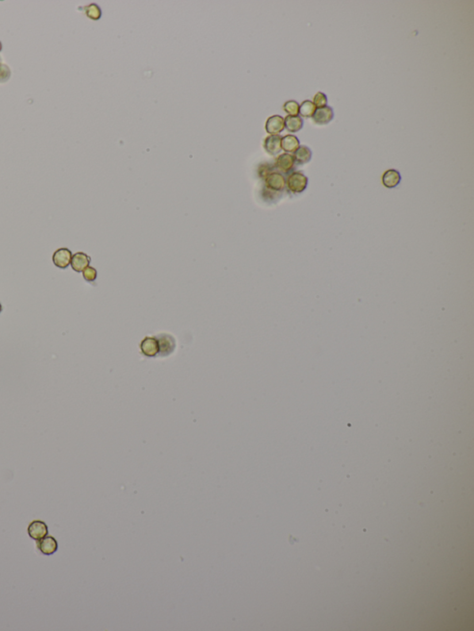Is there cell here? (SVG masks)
I'll list each match as a JSON object with an SVG mask.
<instances>
[{"label":"cell","instance_id":"14","mask_svg":"<svg viewBox=\"0 0 474 631\" xmlns=\"http://www.w3.org/2000/svg\"><path fill=\"white\" fill-rule=\"evenodd\" d=\"M304 122L299 116H287L285 119V128L289 132H297L303 128Z\"/></svg>","mask_w":474,"mask_h":631},{"label":"cell","instance_id":"21","mask_svg":"<svg viewBox=\"0 0 474 631\" xmlns=\"http://www.w3.org/2000/svg\"><path fill=\"white\" fill-rule=\"evenodd\" d=\"M82 276H83V278L85 280L92 282V281H94L95 279H97L98 272L96 271V269L88 266L86 269H84L82 271Z\"/></svg>","mask_w":474,"mask_h":631},{"label":"cell","instance_id":"15","mask_svg":"<svg viewBox=\"0 0 474 631\" xmlns=\"http://www.w3.org/2000/svg\"><path fill=\"white\" fill-rule=\"evenodd\" d=\"M300 147L299 140L294 135H286L282 137V149L286 153H294Z\"/></svg>","mask_w":474,"mask_h":631},{"label":"cell","instance_id":"11","mask_svg":"<svg viewBox=\"0 0 474 631\" xmlns=\"http://www.w3.org/2000/svg\"><path fill=\"white\" fill-rule=\"evenodd\" d=\"M90 261V256H88L87 254L82 252H78L73 255L71 265L74 271L82 272L84 269H86L89 266Z\"/></svg>","mask_w":474,"mask_h":631},{"label":"cell","instance_id":"13","mask_svg":"<svg viewBox=\"0 0 474 631\" xmlns=\"http://www.w3.org/2000/svg\"><path fill=\"white\" fill-rule=\"evenodd\" d=\"M382 181L386 188H395L400 183V173L395 170H388L384 172Z\"/></svg>","mask_w":474,"mask_h":631},{"label":"cell","instance_id":"8","mask_svg":"<svg viewBox=\"0 0 474 631\" xmlns=\"http://www.w3.org/2000/svg\"><path fill=\"white\" fill-rule=\"evenodd\" d=\"M37 548L45 555H52L57 551L58 543L52 536H46L37 542Z\"/></svg>","mask_w":474,"mask_h":631},{"label":"cell","instance_id":"12","mask_svg":"<svg viewBox=\"0 0 474 631\" xmlns=\"http://www.w3.org/2000/svg\"><path fill=\"white\" fill-rule=\"evenodd\" d=\"M294 165H295V160H294V156L288 153L280 155L276 159L277 169L284 173H289L291 171H293Z\"/></svg>","mask_w":474,"mask_h":631},{"label":"cell","instance_id":"1","mask_svg":"<svg viewBox=\"0 0 474 631\" xmlns=\"http://www.w3.org/2000/svg\"><path fill=\"white\" fill-rule=\"evenodd\" d=\"M308 177L300 172H292L286 180L287 187L293 194H300L304 192L308 186Z\"/></svg>","mask_w":474,"mask_h":631},{"label":"cell","instance_id":"5","mask_svg":"<svg viewBox=\"0 0 474 631\" xmlns=\"http://www.w3.org/2000/svg\"><path fill=\"white\" fill-rule=\"evenodd\" d=\"M265 129L271 135H277L285 130V119L280 115L271 116L266 122Z\"/></svg>","mask_w":474,"mask_h":631},{"label":"cell","instance_id":"2","mask_svg":"<svg viewBox=\"0 0 474 631\" xmlns=\"http://www.w3.org/2000/svg\"><path fill=\"white\" fill-rule=\"evenodd\" d=\"M155 338L158 344V356H168L174 352L176 343L175 339L172 335L161 333L155 336Z\"/></svg>","mask_w":474,"mask_h":631},{"label":"cell","instance_id":"4","mask_svg":"<svg viewBox=\"0 0 474 631\" xmlns=\"http://www.w3.org/2000/svg\"><path fill=\"white\" fill-rule=\"evenodd\" d=\"M73 254L68 248H59L53 254V263L59 269H67L72 261Z\"/></svg>","mask_w":474,"mask_h":631},{"label":"cell","instance_id":"23","mask_svg":"<svg viewBox=\"0 0 474 631\" xmlns=\"http://www.w3.org/2000/svg\"><path fill=\"white\" fill-rule=\"evenodd\" d=\"M1 312H2V304L0 303V313H1Z\"/></svg>","mask_w":474,"mask_h":631},{"label":"cell","instance_id":"18","mask_svg":"<svg viewBox=\"0 0 474 631\" xmlns=\"http://www.w3.org/2000/svg\"><path fill=\"white\" fill-rule=\"evenodd\" d=\"M284 109L288 116H298L299 114V104L294 100H289L285 103Z\"/></svg>","mask_w":474,"mask_h":631},{"label":"cell","instance_id":"3","mask_svg":"<svg viewBox=\"0 0 474 631\" xmlns=\"http://www.w3.org/2000/svg\"><path fill=\"white\" fill-rule=\"evenodd\" d=\"M28 534L34 541H39L49 534L48 525L41 520H34L28 526Z\"/></svg>","mask_w":474,"mask_h":631},{"label":"cell","instance_id":"10","mask_svg":"<svg viewBox=\"0 0 474 631\" xmlns=\"http://www.w3.org/2000/svg\"><path fill=\"white\" fill-rule=\"evenodd\" d=\"M264 148L271 156L279 154L282 150V137L277 135H270L264 141Z\"/></svg>","mask_w":474,"mask_h":631},{"label":"cell","instance_id":"20","mask_svg":"<svg viewBox=\"0 0 474 631\" xmlns=\"http://www.w3.org/2000/svg\"><path fill=\"white\" fill-rule=\"evenodd\" d=\"M313 104L315 105V107H318V108L326 107L327 106V97L322 92H318L315 95L314 99H313Z\"/></svg>","mask_w":474,"mask_h":631},{"label":"cell","instance_id":"9","mask_svg":"<svg viewBox=\"0 0 474 631\" xmlns=\"http://www.w3.org/2000/svg\"><path fill=\"white\" fill-rule=\"evenodd\" d=\"M141 352L148 357H154L158 353V344L155 337H146L140 344Z\"/></svg>","mask_w":474,"mask_h":631},{"label":"cell","instance_id":"16","mask_svg":"<svg viewBox=\"0 0 474 631\" xmlns=\"http://www.w3.org/2000/svg\"><path fill=\"white\" fill-rule=\"evenodd\" d=\"M294 160L297 162V164L304 165L309 163L311 160L312 157V152L311 148L306 147V146H300L298 149L294 152Z\"/></svg>","mask_w":474,"mask_h":631},{"label":"cell","instance_id":"24","mask_svg":"<svg viewBox=\"0 0 474 631\" xmlns=\"http://www.w3.org/2000/svg\"><path fill=\"white\" fill-rule=\"evenodd\" d=\"M1 49H2V45H1V43H0V51H1Z\"/></svg>","mask_w":474,"mask_h":631},{"label":"cell","instance_id":"6","mask_svg":"<svg viewBox=\"0 0 474 631\" xmlns=\"http://www.w3.org/2000/svg\"><path fill=\"white\" fill-rule=\"evenodd\" d=\"M265 183L272 191H283L286 185V178L279 172H271L267 175Z\"/></svg>","mask_w":474,"mask_h":631},{"label":"cell","instance_id":"22","mask_svg":"<svg viewBox=\"0 0 474 631\" xmlns=\"http://www.w3.org/2000/svg\"><path fill=\"white\" fill-rule=\"evenodd\" d=\"M10 77V70L8 66L0 64V82H6Z\"/></svg>","mask_w":474,"mask_h":631},{"label":"cell","instance_id":"19","mask_svg":"<svg viewBox=\"0 0 474 631\" xmlns=\"http://www.w3.org/2000/svg\"><path fill=\"white\" fill-rule=\"evenodd\" d=\"M84 9L87 17L92 20L97 21L101 17V9L96 4H91L89 6H86Z\"/></svg>","mask_w":474,"mask_h":631},{"label":"cell","instance_id":"17","mask_svg":"<svg viewBox=\"0 0 474 631\" xmlns=\"http://www.w3.org/2000/svg\"><path fill=\"white\" fill-rule=\"evenodd\" d=\"M317 107L313 104V102L311 100H305L303 101L302 104L299 106V114L303 118H312V116L315 113Z\"/></svg>","mask_w":474,"mask_h":631},{"label":"cell","instance_id":"7","mask_svg":"<svg viewBox=\"0 0 474 631\" xmlns=\"http://www.w3.org/2000/svg\"><path fill=\"white\" fill-rule=\"evenodd\" d=\"M335 117L334 110L331 107H323L317 108L314 115L312 116V120L316 124L319 125H325L328 123H331Z\"/></svg>","mask_w":474,"mask_h":631}]
</instances>
